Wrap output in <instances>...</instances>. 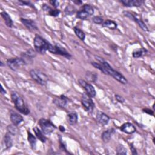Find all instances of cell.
Listing matches in <instances>:
<instances>
[{
	"instance_id": "6da1fadb",
	"label": "cell",
	"mask_w": 155,
	"mask_h": 155,
	"mask_svg": "<svg viewBox=\"0 0 155 155\" xmlns=\"http://www.w3.org/2000/svg\"><path fill=\"white\" fill-rule=\"evenodd\" d=\"M95 57L96 59L98 60V61L100 63L95 62H92V65H93V67L101 71L103 73L112 76L114 79H116L121 84H127L128 82L127 79L119 72L114 70L111 66H110V65L107 62H106L102 58L99 56H96Z\"/></svg>"
},
{
	"instance_id": "7a4b0ae2",
	"label": "cell",
	"mask_w": 155,
	"mask_h": 155,
	"mask_svg": "<svg viewBox=\"0 0 155 155\" xmlns=\"http://www.w3.org/2000/svg\"><path fill=\"white\" fill-rule=\"evenodd\" d=\"M11 98L16 109L18 112L25 115H27L30 113V110L26 105L24 99L16 92H12Z\"/></svg>"
},
{
	"instance_id": "3957f363",
	"label": "cell",
	"mask_w": 155,
	"mask_h": 155,
	"mask_svg": "<svg viewBox=\"0 0 155 155\" xmlns=\"http://www.w3.org/2000/svg\"><path fill=\"white\" fill-rule=\"evenodd\" d=\"M34 47L36 51L41 54H45L48 50L50 42L40 36L36 35L34 38Z\"/></svg>"
},
{
	"instance_id": "277c9868",
	"label": "cell",
	"mask_w": 155,
	"mask_h": 155,
	"mask_svg": "<svg viewBox=\"0 0 155 155\" xmlns=\"http://www.w3.org/2000/svg\"><path fill=\"white\" fill-rule=\"evenodd\" d=\"M30 75L34 81L41 85H46L49 81V77L45 73L38 70H31L30 71Z\"/></svg>"
},
{
	"instance_id": "5b68a950",
	"label": "cell",
	"mask_w": 155,
	"mask_h": 155,
	"mask_svg": "<svg viewBox=\"0 0 155 155\" xmlns=\"http://www.w3.org/2000/svg\"><path fill=\"white\" fill-rule=\"evenodd\" d=\"M38 124L41 128L42 131L45 135H49L56 129V127L50 121L46 119H40Z\"/></svg>"
},
{
	"instance_id": "8992f818",
	"label": "cell",
	"mask_w": 155,
	"mask_h": 155,
	"mask_svg": "<svg viewBox=\"0 0 155 155\" xmlns=\"http://www.w3.org/2000/svg\"><path fill=\"white\" fill-rule=\"evenodd\" d=\"M48 51L53 54L63 56L67 59H70L72 58V55L67 50L59 45L53 46L50 43L48 48Z\"/></svg>"
},
{
	"instance_id": "52a82bcc",
	"label": "cell",
	"mask_w": 155,
	"mask_h": 155,
	"mask_svg": "<svg viewBox=\"0 0 155 155\" xmlns=\"http://www.w3.org/2000/svg\"><path fill=\"white\" fill-rule=\"evenodd\" d=\"M26 64V61L23 58H13L9 59L7 61V65L9 67L13 70H17L21 66Z\"/></svg>"
},
{
	"instance_id": "ba28073f",
	"label": "cell",
	"mask_w": 155,
	"mask_h": 155,
	"mask_svg": "<svg viewBox=\"0 0 155 155\" xmlns=\"http://www.w3.org/2000/svg\"><path fill=\"white\" fill-rule=\"evenodd\" d=\"M81 102L85 109L88 112L93 113L95 108V104L92 99V98L88 96L86 93L82 94Z\"/></svg>"
},
{
	"instance_id": "9c48e42d",
	"label": "cell",
	"mask_w": 155,
	"mask_h": 155,
	"mask_svg": "<svg viewBox=\"0 0 155 155\" xmlns=\"http://www.w3.org/2000/svg\"><path fill=\"white\" fill-rule=\"evenodd\" d=\"M79 83L82 87H84L86 93L88 96H90L92 98L96 96V90L92 84L86 82L84 80L81 79H79Z\"/></svg>"
},
{
	"instance_id": "30bf717a",
	"label": "cell",
	"mask_w": 155,
	"mask_h": 155,
	"mask_svg": "<svg viewBox=\"0 0 155 155\" xmlns=\"http://www.w3.org/2000/svg\"><path fill=\"white\" fill-rule=\"evenodd\" d=\"M124 15L125 16L129 18L130 19L135 21L136 23H137V24L139 25V26L142 29V30H143L144 31H145V32H148V29L147 26H146V24L144 23V22L141 19H139V18H136L135 15H133L130 12H126V11L124 12Z\"/></svg>"
},
{
	"instance_id": "8fae6325",
	"label": "cell",
	"mask_w": 155,
	"mask_h": 155,
	"mask_svg": "<svg viewBox=\"0 0 155 155\" xmlns=\"http://www.w3.org/2000/svg\"><path fill=\"white\" fill-rule=\"evenodd\" d=\"M10 118L13 124L15 125H18L21 122H23V118L19 113L11 110L10 112Z\"/></svg>"
},
{
	"instance_id": "7c38bea8",
	"label": "cell",
	"mask_w": 155,
	"mask_h": 155,
	"mask_svg": "<svg viewBox=\"0 0 155 155\" xmlns=\"http://www.w3.org/2000/svg\"><path fill=\"white\" fill-rule=\"evenodd\" d=\"M120 129L124 133H125L127 134H133L136 131V128L133 124H132L130 122H126L122 125L120 127Z\"/></svg>"
},
{
	"instance_id": "4fadbf2b",
	"label": "cell",
	"mask_w": 155,
	"mask_h": 155,
	"mask_svg": "<svg viewBox=\"0 0 155 155\" xmlns=\"http://www.w3.org/2000/svg\"><path fill=\"white\" fill-rule=\"evenodd\" d=\"M121 2L126 7H139L144 3L142 0H121Z\"/></svg>"
},
{
	"instance_id": "5bb4252c",
	"label": "cell",
	"mask_w": 155,
	"mask_h": 155,
	"mask_svg": "<svg viewBox=\"0 0 155 155\" xmlns=\"http://www.w3.org/2000/svg\"><path fill=\"white\" fill-rule=\"evenodd\" d=\"M21 23H23L29 30H37L38 27L35 22L32 19L21 18Z\"/></svg>"
},
{
	"instance_id": "9a60e30c",
	"label": "cell",
	"mask_w": 155,
	"mask_h": 155,
	"mask_svg": "<svg viewBox=\"0 0 155 155\" xmlns=\"http://www.w3.org/2000/svg\"><path fill=\"white\" fill-rule=\"evenodd\" d=\"M96 118L97 121L102 125H105L108 124L110 120V118L108 117V116H107L106 114L100 111H98L96 113Z\"/></svg>"
},
{
	"instance_id": "2e32d148",
	"label": "cell",
	"mask_w": 155,
	"mask_h": 155,
	"mask_svg": "<svg viewBox=\"0 0 155 155\" xmlns=\"http://www.w3.org/2000/svg\"><path fill=\"white\" fill-rule=\"evenodd\" d=\"M115 133V130L114 128H109L105 131H104L102 135L101 138L104 142H108L110 139H111L112 136Z\"/></svg>"
},
{
	"instance_id": "e0dca14e",
	"label": "cell",
	"mask_w": 155,
	"mask_h": 155,
	"mask_svg": "<svg viewBox=\"0 0 155 155\" xmlns=\"http://www.w3.org/2000/svg\"><path fill=\"white\" fill-rule=\"evenodd\" d=\"M68 98L64 95H61L59 98H56L53 100V103L59 107L65 108L68 104Z\"/></svg>"
},
{
	"instance_id": "ac0fdd59",
	"label": "cell",
	"mask_w": 155,
	"mask_h": 155,
	"mask_svg": "<svg viewBox=\"0 0 155 155\" xmlns=\"http://www.w3.org/2000/svg\"><path fill=\"white\" fill-rule=\"evenodd\" d=\"M67 122L71 125H74L78 122V114L75 112H70L67 114Z\"/></svg>"
},
{
	"instance_id": "d6986e66",
	"label": "cell",
	"mask_w": 155,
	"mask_h": 155,
	"mask_svg": "<svg viewBox=\"0 0 155 155\" xmlns=\"http://www.w3.org/2000/svg\"><path fill=\"white\" fill-rule=\"evenodd\" d=\"M33 130L34 131L35 136L37 138V139H38L41 142L45 143L47 141V138L43 135L44 133L41 130H39L38 127H35L33 128Z\"/></svg>"
},
{
	"instance_id": "ffe728a7",
	"label": "cell",
	"mask_w": 155,
	"mask_h": 155,
	"mask_svg": "<svg viewBox=\"0 0 155 155\" xmlns=\"http://www.w3.org/2000/svg\"><path fill=\"white\" fill-rule=\"evenodd\" d=\"M12 135L10 133H7L4 137V143L6 149H9L12 147L13 145V140L12 138Z\"/></svg>"
},
{
	"instance_id": "44dd1931",
	"label": "cell",
	"mask_w": 155,
	"mask_h": 155,
	"mask_svg": "<svg viewBox=\"0 0 155 155\" xmlns=\"http://www.w3.org/2000/svg\"><path fill=\"white\" fill-rule=\"evenodd\" d=\"M1 14V16L3 17V18L4 20V22H5L6 26L10 28L12 27L13 21H12V18H10V16H9V15L6 12H2Z\"/></svg>"
},
{
	"instance_id": "7402d4cb",
	"label": "cell",
	"mask_w": 155,
	"mask_h": 155,
	"mask_svg": "<svg viewBox=\"0 0 155 155\" xmlns=\"http://www.w3.org/2000/svg\"><path fill=\"white\" fill-rule=\"evenodd\" d=\"M102 26L104 27L108 28L110 30H115L118 26L116 23H115L114 21L110 19H107L105 21H104L102 24Z\"/></svg>"
},
{
	"instance_id": "603a6c76",
	"label": "cell",
	"mask_w": 155,
	"mask_h": 155,
	"mask_svg": "<svg viewBox=\"0 0 155 155\" xmlns=\"http://www.w3.org/2000/svg\"><path fill=\"white\" fill-rule=\"evenodd\" d=\"M147 52V50L144 48L139 49L133 52V56L135 58H138L145 55Z\"/></svg>"
},
{
	"instance_id": "cb8c5ba5",
	"label": "cell",
	"mask_w": 155,
	"mask_h": 155,
	"mask_svg": "<svg viewBox=\"0 0 155 155\" xmlns=\"http://www.w3.org/2000/svg\"><path fill=\"white\" fill-rule=\"evenodd\" d=\"M97 75L95 72H87L85 74L86 79L90 82H95L97 80Z\"/></svg>"
},
{
	"instance_id": "d4e9b609",
	"label": "cell",
	"mask_w": 155,
	"mask_h": 155,
	"mask_svg": "<svg viewBox=\"0 0 155 155\" xmlns=\"http://www.w3.org/2000/svg\"><path fill=\"white\" fill-rule=\"evenodd\" d=\"M27 133H28L29 142L30 143L32 149H35L36 147V139L30 131H28Z\"/></svg>"
},
{
	"instance_id": "484cf974",
	"label": "cell",
	"mask_w": 155,
	"mask_h": 155,
	"mask_svg": "<svg viewBox=\"0 0 155 155\" xmlns=\"http://www.w3.org/2000/svg\"><path fill=\"white\" fill-rule=\"evenodd\" d=\"M89 16H90L89 15H88L83 9L78 11L76 13V18H78L79 19H82V20H85V19H87Z\"/></svg>"
},
{
	"instance_id": "4316f807",
	"label": "cell",
	"mask_w": 155,
	"mask_h": 155,
	"mask_svg": "<svg viewBox=\"0 0 155 155\" xmlns=\"http://www.w3.org/2000/svg\"><path fill=\"white\" fill-rule=\"evenodd\" d=\"M74 32L76 34V35L81 40V41H84L85 38V35L84 33V32L81 30V29H79V28L75 27H74Z\"/></svg>"
},
{
	"instance_id": "83f0119b",
	"label": "cell",
	"mask_w": 155,
	"mask_h": 155,
	"mask_svg": "<svg viewBox=\"0 0 155 155\" xmlns=\"http://www.w3.org/2000/svg\"><path fill=\"white\" fill-rule=\"evenodd\" d=\"M82 9L85 11L89 16H92V15H93L94 13V9L93 8V7L92 6H90V4H85L84 5Z\"/></svg>"
},
{
	"instance_id": "f1b7e54d",
	"label": "cell",
	"mask_w": 155,
	"mask_h": 155,
	"mask_svg": "<svg viewBox=\"0 0 155 155\" xmlns=\"http://www.w3.org/2000/svg\"><path fill=\"white\" fill-rule=\"evenodd\" d=\"M7 130L9 133H10V134L12 135H15L16 134V133L18 131V129L16 128V125L13 124V125H9L7 127Z\"/></svg>"
},
{
	"instance_id": "f546056e",
	"label": "cell",
	"mask_w": 155,
	"mask_h": 155,
	"mask_svg": "<svg viewBox=\"0 0 155 155\" xmlns=\"http://www.w3.org/2000/svg\"><path fill=\"white\" fill-rule=\"evenodd\" d=\"M116 152L118 154L125 155L127 154V150L122 145H119L116 148Z\"/></svg>"
},
{
	"instance_id": "4dcf8cb0",
	"label": "cell",
	"mask_w": 155,
	"mask_h": 155,
	"mask_svg": "<svg viewBox=\"0 0 155 155\" xmlns=\"http://www.w3.org/2000/svg\"><path fill=\"white\" fill-rule=\"evenodd\" d=\"M23 55L24 57H27L28 58H33L36 56V53L34 50L30 49V50H28L27 52H26L24 54H23Z\"/></svg>"
},
{
	"instance_id": "1f68e13d",
	"label": "cell",
	"mask_w": 155,
	"mask_h": 155,
	"mask_svg": "<svg viewBox=\"0 0 155 155\" xmlns=\"http://www.w3.org/2000/svg\"><path fill=\"white\" fill-rule=\"evenodd\" d=\"M64 11H65V13L67 15H71L75 13V9L72 6H68L65 7Z\"/></svg>"
},
{
	"instance_id": "d6a6232c",
	"label": "cell",
	"mask_w": 155,
	"mask_h": 155,
	"mask_svg": "<svg viewBox=\"0 0 155 155\" xmlns=\"http://www.w3.org/2000/svg\"><path fill=\"white\" fill-rule=\"evenodd\" d=\"M60 10H58V9H50L49 12H48V14L52 16H54V17H56L58 16L59 13H60Z\"/></svg>"
},
{
	"instance_id": "836d02e7",
	"label": "cell",
	"mask_w": 155,
	"mask_h": 155,
	"mask_svg": "<svg viewBox=\"0 0 155 155\" xmlns=\"http://www.w3.org/2000/svg\"><path fill=\"white\" fill-rule=\"evenodd\" d=\"M93 21L95 24H103V19L102 17L99 16H96L93 17Z\"/></svg>"
},
{
	"instance_id": "e575fe53",
	"label": "cell",
	"mask_w": 155,
	"mask_h": 155,
	"mask_svg": "<svg viewBox=\"0 0 155 155\" xmlns=\"http://www.w3.org/2000/svg\"><path fill=\"white\" fill-rule=\"evenodd\" d=\"M19 4H21V6H30L33 8H35V7L33 6L32 4H31L30 2L29 1H18Z\"/></svg>"
},
{
	"instance_id": "d590c367",
	"label": "cell",
	"mask_w": 155,
	"mask_h": 155,
	"mask_svg": "<svg viewBox=\"0 0 155 155\" xmlns=\"http://www.w3.org/2000/svg\"><path fill=\"white\" fill-rule=\"evenodd\" d=\"M115 98H116V101L120 103H124L125 102V99L122 96H121L119 95H116Z\"/></svg>"
},
{
	"instance_id": "8d00e7d4",
	"label": "cell",
	"mask_w": 155,
	"mask_h": 155,
	"mask_svg": "<svg viewBox=\"0 0 155 155\" xmlns=\"http://www.w3.org/2000/svg\"><path fill=\"white\" fill-rule=\"evenodd\" d=\"M130 149H131V151L132 153L133 154H137L138 153L136 151V148H135V147L133 146V144H131L130 145Z\"/></svg>"
},
{
	"instance_id": "74e56055",
	"label": "cell",
	"mask_w": 155,
	"mask_h": 155,
	"mask_svg": "<svg viewBox=\"0 0 155 155\" xmlns=\"http://www.w3.org/2000/svg\"><path fill=\"white\" fill-rule=\"evenodd\" d=\"M50 3L55 8H57L59 6V2L58 1H55V0H52V1H50Z\"/></svg>"
},
{
	"instance_id": "f35d334b",
	"label": "cell",
	"mask_w": 155,
	"mask_h": 155,
	"mask_svg": "<svg viewBox=\"0 0 155 155\" xmlns=\"http://www.w3.org/2000/svg\"><path fill=\"white\" fill-rule=\"evenodd\" d=\"M144 112H145V113H147L149 115H153V112L152 111V110H149V109H144Z\"/></svg>"
},
{
	"instance_id": "ab89813d",
	"label": "cell",
	"mask_w": 155,
	"mask_h": 155,
	"mask_svg": "<svg viewBox=\"0 0 155 155\" xmlns=\"http://www.w3.org/2000/svg\"><path fill=\"white\" fill-rule=\"evenodd\" d=\"M1 93L3 94V95H5L6 93V92L5 90H4V88L3 87V86L1 87Z\"/></svg>"
},
{
	"instance_id": "60d3db41",
	"label": "cell",
	"mask_w": 155,
	"mask_h": 155,
	"mask_svg": "<svg viewBox=\"0 0 155 155\" xmlns=\"http://www.w3.org/2000/svg\"><path fill=\"white\" fill-rule=\"evenodd\" d=\"M73 3L78 4V5H80L82 4V1H73Z\"/></svg>"
},
{
	"instance_id": "b9f144b4",
	"label": "cell",
	"mask_w": 155,
	"mask_h": 155,
	"mask_svg": "<svg viewBox=\"0 0 155 155\" xmlns=\"http://www.w3.org/2000/svg\"><path fill=\"white\" fill-rule=\"evenodd\" d=\"M59 130H60L61 131L64 132V131H65V128H64V127H62V125H60V126H59Z\"/></svg>"
}]
</instances>
